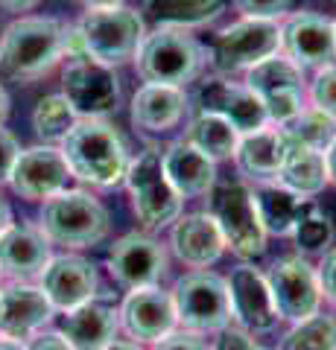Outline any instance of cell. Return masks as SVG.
Returning a JSON list of instances; mask_svg holds the SVG:
<instances>
[{
  "label": "cell",
  "instance_id": "8",
  "mask_svg": "<svg viewBox=\"0 0 336 350\" xmlns=\"http://www.w3.org/2000/svg\"><path fill=\"white\" fill-rule=\"evenodd\" d=\"M126 187L129 196H132V207L138 219L149 231L167 228L181 216V196L170 184L158 149H146L135 161H129Z\"/></svg>",
  "mask_w": 336,
  "mask_h": 350
},
{
  "label": "cell",
  "instance_id": "40",
  "mask_svg": "<svg viewBox=\"0 0 336 350\" xmlns=\"http://www.w3.org/2000/svg\"><path fill=\"white\" fill-rule=\"evenodd\" d=\"M153 350H211L208 345L199 338V333H170L167 338H161V342H155Z\"/></svg>",
  "mask_w": 336,
  "mask_h": 350
},
{
  "label": "cell",
  "instance_id": "22",
  "mask_svg": "<svg viewBox=\"0 0 336 350\" xmlns=\"http://www.w3.org/2000/svg\"><path fill=\"white\" fill-rule=\"evenodd\" d=\"M53 315H56V310L50 306L41 286L9 283L3 289V301H0V336L27 342V338L44 330V324H50Z\"/></svg>",
  "mask_w": 336,
  "mask_h": 350
},
{
  "label": "cell",
  "instance_id": "32",
  "mask_svg": "<svg viewBox=\"0 0 336 350\" xmlns=\"http://www.w3.org/2000/svg\"><path fill=\"white\" fill-rule=\"evenodd\" d=\"M77 120L79 117L70 108V103L64 100V94H50V96H41L36 111H32V129H36V135L44 144H62Z\"/></svg>",
  "mask_w": 336,
  "mask_h": 350
},
{
  "label": "cell",
  "instance_id": "18",
  "mask_svg": "<svg viewBox=\"0 0 336 350\" xmlns=\"http://www.w3.org/2000/svg\"><path fill=\"white\" fill-rule=\"evenodd\" d=\"M59 336L70 350H108L117 342L120 330V310L112 295H96L70 312H62Z\"/></svg>",
  "mask_w": 336,
  "mask_h": 350
},
{
  "label": "cell",
  "instance_id": "4",
  "mask_svg": "<svg viewBox=\"0 0 336 350\" xmlns=\"http://www.w3.org/2000/svg\"><path fill=\"white\" fill-rule=\"evenodd\" d=\"M208 213L214 216L216 228L225 239V248H231L237 257L252 260L266 251V231L257 216L255 193L243 181L216 178L208 193Z\"/></svg>",
  "mask_w": 336,
  "mask_h": 350
},
{
  "label": "cell",
  "instance_id": "34",
  "mask_svg": "<svg viewBox=\"0 0 336 350\" xmlns=\"http://www.w3.org/2000/svg\"><path fill=\"white\" fill-rule=\"evenodd\" d=\"M292 237H296V243L301 251H328L331 243H333V222H331V216L322 211L319 204H307V211L301 213L298 219V225H296V231H292Z\"/></svg>",
  "mask_w": 336,
  "mask_h": 350
},
{
  "label": "cell",
  "instance_id": "30",
  "mask_svg": "<svg viewBox=\"0 0 336 350\" xmlns=\"http://www.w3.org/2000/svg\"><path fill=\"white\" fill-rule=\"evenodd\" d=\"M188 144L193 149H199L205 158L216 161H225V158H234V149H237V140H240V131H237L231 123H225L222 117L216 114H196L188 126Z\"/></svg>",
  "mask_w": 336,
  "mask_h": 350
},
{
  "label": "cell",
  "instance_id": "48",
  "mask_svg": "<svg viewBox=\"0 0 336 350\" xmlns=\"http://www.w3.org/2000/svg\"><path fill=\"white\" fill-rule=\"evenodd\" d=\"M108 350H144V347L135 345V342H114V345L108 347Z\"/></svg>",
  "mask_w": 336,
  "mask_h": 350
},
{
  "label": "cell",
  "instance_id": "37",
  "mask_svg": "<svg viewBox=\"0 0 336 350\" xmlns=\"http://www.w3.org/2000/svg\"><path fill=\"white\" fill-rule=\"evenodd\" d=\"M211 350H266L263 345H257L252 336H248V330H243V327H225V330H220V336H216V342Z\"/></svg>",
  "mask_w": 336,
  "mask_h": 350
},
{
  "label": "cell",
  "instance_id": "11",
  "mask_svg": "<svg viewBox=\"0 0 336 350\" xmlns=\"http://www.w3.org/2000/svg\"><path fill=\"white\" fill-rule=\"evenodd\" d=\"M62 94L79 120L85 117L103 120L120 105V79L108 64L91 56L70 59L62 73Z\"/></svg>",
  "mask_w": 336,
  "mask_h": 350
},
{
  "label": "cell",
  "instance_id": "19",
  "mask_svg": "<svg viewBox=\"0 0 336 350\" xmlns=\"http://www.w3.org/2000/svg\"><path fill=\"white\" fill-rule=\"evenodd\" d=\"M196 111L222 117L225 123H231L240 135H248V131L269 126L266 108L260 105L257 96L248 91L246 85H237L229 79L202 82L196 91Z\"/></svg>",
  "mask_w": 336,
  "mask_h": 350
},
{
  "label": "cell",
  "instance_id": "3",
  "mask_svg": "<svg viewBox=\"0 0 336 350\" xmlns=\"http://www.w3.org/2000/svg\"><path fill=\"white\" fill-rule=\"evenodd\" d=\"M64 56V24L56 18H18L0 38V62L15 79H38Z\"/></svg>",
  "mask_w": 336,
  "mask_h": 350
},
{
  "label": "cell",
  "instance_id": "7",
  "mask_svg": "<svg viewBox=\"0 0 336 350\" xmlns=\"http://www.w3.org/2000/svg\"><path fill=\"white\" fill-rule=\"evenodd\" d=\"M179 324L190 333H220L231 324V295L225 278L208 269L190 271L172 286Z\"/></svg>",
  "mask_w": 336,
  "mask_h": 350
},
{
  "label": "cell",
  "instance_id": "50",
  "mask_svg": "<svg viewBox=\"0 0 336 350\" xmlns=\"http://www.w3.org/2000/svg\"><path fill=\"white\" fill-rule=\"evenodd\" d=\"M333 36H336V21H333Z\"/></svg>",
  "mask_w": 336,
  "mask_h": 350
},
{
  "label": "cell",
  "instance_id": "27",
  "mask_svg": "<svg viewBox=\"0 0 336 350\" xmlns=\"http://www.w3.org/2000/svg\"><path fill=\"white\" fill-rule=\"evenodd\" d=\"M281 155H284V135L272 123L257 131H248V135H240L234 149L237 170L255 181H275Z\"/></svg>",
  "mask_w": 336,
  "mask_h": 350
},
{
  "label": "cell",
  "instance_id": "10",
  "mask_svg": "<svg viewBox=\"0 0 336 350\" xmlns=\"http://www.w3.org/2000/svg\"><path fill=\"white\" fill-rule=\"evenodd\" d=\"M281 50V24L260 18H240L214 38L211 64L216 73L248 70Z\"/></svg>",
  "mask_w": 336,
  "mask_h": 350
},
{
  "label": "cell",
  "instance_id": "21",
  "mask_svg": "<svg viewBox=\"0 0 336 350\" xmlns=\"http://www.w3.org/2000/svg\"><path fill=\"white\" fill-rule=\"evenodd\" d=\"M50 239L41 228L32 225H9L0 234V275L12 283H27L41 278V271L50 262Z\"/></svg>",
  "mask_w": 336,
  "mask_h": 350
},
{
  "label": "cell",
  "instance_id": "41",
  "mask_svg": "<svg viewBox=\"0 0 336 350\" xmlns=\"http://www.w3.org/2000/svg\"><path fill=\"white\" fill-rule=\"evenodd\" d=\"M27 350H70L68 342L59 333H36L32 338H27Z\"/></svg>",
  "mask_w": 336,
  "mask_h": 350
},
{
  "label": "cell",
  "instance_id": "44",
  "mask_svg": "<svg viewBox=\"0 0 336 350\" xmlns=\"http://www.w3.org/2000/svg\"><path fill=\"white\" fill-rule=\"evenodd\" d=\"M9 225H12V211H9V204L0 199V234H3Z\"/></svg>",
  "mask_w": 336,
  "mask_h": 350
},
{
  "label": "cell",
  "instance_id": "45",
  "mask_svg": "<svg viewBox=\"0 0 336 350\" xmlns=\"http://www.w3.org/2000/svg\"><path fill=\"white\" fill-rule=\"evenodd\" d=\"M85 9H100V6H120L123 0H77Z\"/></svg>",
  "mask_w": 336,
  "mask_h": 350
},
{
  "label": "cell",
  "instance_id": "14",
  "mask_svg": "<svg viewBox=\"0 0 336 350\" xmlns=\"http://www.w3.org/2000/svg\"><path fill=\"white\" fill-rule=\"evenodd\" d=\"M73 178L70 167L64 161L62 149L56 146H29L18 155L15 170L9 175L12 190L27 202H47L62 190H68V181Z\"/></svg>",
  "mask_w": 336,
  "mask_h": 350
},
{
  "label": "cell",
  "instance_id": "49",
  "mask_svg": "<svg viewBox=\"0 0 336 350\" xmlns=\"http://www.w3.org/2000/svg\"><path fill=\"white\" fill-rule=\"evenodd\" d=\"M0 301H3V286H0Z\"/></svg>",
  "mask_w": 336,
  "mask_h": 350
},
{
  "label": "cell",
  "instance_id": "15",
  "mask_svg": "<svg viewBox=\"0 0 336 350\" xmlns=\"http://www.w3.org/2000/svg\"><path fill=\"white\" fill-rule=\"evenodd\" d=\"M281 50L284 56L305 68H324L336 59V36L333 21L319 12H296L281 24Z\"/></svg>",
  "mask_w": 336,
  "mask_h": 350
},
{
  "label": "cell",
  "instance_id": "17",
  "mask_svg": "<svg viewBox=\"0 0 336 350\" xmlns=\"http://www.w3.org/2000/svg\"><path fill=\"white\" fill-rule=\"evenodd\" d=\"M41 292L47 295L50 306L56 312H70L82 306L85 301L96 298V289H100V278H96L94 262H88L85 257L77 254H59L50 257V262L41 271Z\"/></svg>",
  "mask_w": 336,
  "mask_h": 350
},
{
  "label": "cell",
  "instance_id": "6",
  "mask_svg": "<svg viewBox=\"0 0 336 350\" xmlns=\"http://www.w3.org/2000/svg\"><path fill=\"white\" fill-rule=\"evenodd\" d=\"M77 29L85 44V53H88L91 59L108 64V68L135 59L140 41L146 36L144 18L123 3L88 9V12L79 18Z\"/></svg>",
  "mask_w": 336,
  "mask_h": 350
},
{
  "label": "cell",
  "instance_id": "26",
  "mask_svg": "<svg viewBox=\"0 0 336 350\" xmlns=\"http://www.w3.org/2000/svg\"><path fill=\"white\" fill-rule=\"evenodd\" d=\"M188 111V96L172 85H144L132 96V123L146 131H170Z\"/></svg>",
  "mask_w": 336,
  "mask_h": 350
},
{
  "label": "cell",
  "instance_id": "29",
  "mask_svg": "<svg viewBox=\"0 0 336 350\" xmlns=\"http://www.w3.org/2000/svg\"><path fill=\"white\" fill-rule=\"evenodd\" d=\"M231 0H146L144 12L155 21L158 27L193 29L205 27L220 18L229 9Z\"/></svg>",
  "mask_w": 336,
  "mask_h": 350
},
{
  "label": "cell",
  "instance_id": "47",
  "mask_svg": "<svg viewBox=\"0 0 336 350\" xmlns=\"http://www.w3.org/2000/svg\"><path fill=\"white\" fill-rule=\"evenodd\" d=\"M6 117H9V96L3 91V85H0V126L6 123Z\"/></svg>",
  "mask_w": 336,
  "mask_h": 350
},
{
  "label": "cell",
  "instance_id": "5",
  "mask_svg": "<svg viewBox=\"0 0 336 350\" xmlns=\"http://www.w3.org/2000/svg\"><path fill=\"white\" fill-rule=\"evenodd\" d=\"M41 231L56 245L91 248L108 234V211L85 190H62L41 207Z\"/></svg>",
  "mask_w": 336,
  "mask_h": 350
},
{
  "label": "cell",
  "instance_id": "13",
  "mask_svg": "<svg viewBox=\"0 0 336 350\" xmlns=\"http://www.w3.org/2000/svg\"><path fill=\"white\" fill-rule=\"evenodd\" d=\"M108 271L129 292L158 286L167 275V251L149 234H126L108 251Z\"/></svg>",
  "mask_w": 336,
  "mask_h": 350
},
{
  "label": "cell",
  "instance_id": "23",
  "mask_svg": "<svg viewBox=\"0 0 336 350\" xmlns=\"http://www.w3.org/2000/svg\"><path fill=\"white\" fill-rule=\"evenodd\" d=\"M170 245L184 266L190 269H208L225 251V239L216 228L211 213H188L172 222Z\"/></svg>",
  "mask_w": 336,
  "mask_h": 350
},
{
  "label": "cell",
  "instance_id": "16",
  "mask_svg": "<svg viewBox=\"0 0 336 350\" xmlns=\"http://www.w3.org/2000/svg\"><path fill=\"white\" fill-rule=\"evenodd\" d=\"M120 327L135 342L155 345L179 327V312L172 304V295L161 286L132 289L120 306Z\"/></svg>",
  "mask_w": 336,
  "mask_h": 350
},
{
  "label": "cell",
  "instance_id": "12",
  "mask_svg": "<svg viewBox=\"0 0 336 350\" xmlns=\"http://www.w3.org/2000/svg\"><path fill=\"white\" fill-rule=\"evenodd\" d=\"M266 283H269V292H272L278 319L305 321L319 312V306H322L319 278H316V269L305 257L292 254V257L275 260L269 266Z\"/></svg>",
  "mask_w": 336,
  "mask_h": 350
},
{
  "label": "cell",
  "instance_id": "20",
  "mask_svg": "<svg viewBox=\"0 0 336 350\" xmlns=\"http://www.w3.org/2000/svg\"><path fill=\"white\" fill-rule=\"evenodd\" d=\"M229 283V295H231V319L252 333H266L278 324V310L269 292L266 275L255 266H237L231 271Z\"/></svg>",
  "mask_w": 336,
  "mask_h": 350
},
{
  "label": "cell",
  "instance_id": "25",
  "mask_svg": "<svg viewBox=\"0 0 336 350\" xmlns=\"http://www.w3.org/2000/svg\"><path fill=\"white\" fill-rule=\"evenodd\" d=\"M284 135V131H281ZM278 184H284L287 190L313 199L328 187V167H324V155L316 149H307L296 144L292 137L284 135V155H281L278 167Z\"/></svg>",
  "mask_w": 336,
  "mask_h": 350
},
{
  "label": "cell",
  "instance_id": "35",
  "mask_svg": "<svg viewBox=\"0 0 336 350\" xmlns=\"http://www.w3.org/2000/svg\"><path fill=\"white\" fill-rule=\"evenodd\" d=\"M307 96H310V105L316 108V111L336 120V62L324 64V68L316 70Z\"/></svg>",
  "mask_w": 336,
  "mask_h": 350
},
{
  "label": "cell",
  "instance_id": "28",
  "mask_svg": "<svg viewBox=\"0 0 336 350\" xmlns=\"http://www.w3.org/2000/svg\"><path fill=\"white\" fill-rule=\"evenodd\" d=\"M252 193H255V204H257L260 222H263V231L275 237H292L310 199L287 190L278 181H260Z\"/></svg>",
  "mask_w": 336,
  "mask_h": 350
},
{
  "label": "cell",
  "instance_id": "1",
  "mask_svg": "<svg viewBox=\"0 0 336 350\" xmlns=\"http://www.w3.org/2000/svg\"><path fill=\"white\" fill-rule=\"evenodd\" d=\"M62 155L68 161L70 175L91 187H117L126 181L129 149L120 131L105 120L85 117L62 140Z\"/></svg>",
  "mask_w": 336,
  "mask_h": 350
},
{
  "label": "cell",
  "instance_id": "42",
  "mask_svg": "<svg viewBox=\"0 0 336 350\" xmlns=\"http://www.w3.org/2000/svg\"><path fill=\"white\" fill-rule=\"evenodd\" d=\"M41 0H0V9H6V12H29Z\"/></svg>",
  "mask_w": 336,
  "mask_h": 350
},
{
  "label": "cell",
  "instance_id": "2",
  "mask_svg": "<svg viewBox=\"0 0 336 350\" xmlns=\"http://www.w3.org/2000/svg\"><path fill=\"white\" fill-rule=\"evenodd\" d=\"M202 64H205L202 44L188 29H176V27H158L155 32H146L135 53L138 76L146 85L181 88L190 79H196Z\"/></svg>",
  "mask_w": 336,
  "mask_h": 350
},
{
  "label": "cell",
  "instance_id": "31",
  "mask_svg": "<svg viewBox=\"0 0 336 350\" xmlns=\"http://www.w3.org/2000/svg\"><path fill=\"white\" fill-rule=\"evenodd\" d=\"M287 137H292L296 144L307 146V149H316V152H328L331 144L336 140V120L316 111V108H301V114H296L289 123L281 126Z\"/></svg>",
  "mask_w": 336,
  "mask_h": 350
},
{
  "label": "cell",
  "instance_id": "9",
  "mask_svg": "<svg viewBox=\"0 0 336 350\" xmlns=\"http://www.w3.org/2000/svg\"><path fill=\"white\" fill-rule=\"evenodd\" d=\"M246 88L260 100V105L266 108L269 123L275 126L289 123L296 114H301V108H307L305 70L298 64H292L287 56H281V53L257 62L255 68H248Z\"/></svg>",
  "mask_w": 336,
  "mask_h": 350
},
{
  "label": "cell",
  "instance_id": "33",
  "mask_svg": "<svg viewBox=\"0 0 336 350\" xmlns=\"http://www.w3.org/2000/svg\"><path fill=\"white\" fill-rule=\"evenodd\" d=\"M278 350H336V319L333 315L316 312L281 338Z\"/></svg>",
  "mask_w": 336,
  "mask_h": 350
},
{
  "label": "cell",
  "instance_id": "39",
  "mask_svg": "<svg viewBox=\"0 0 336 350\" xmlns=\"http://www.w3.org/2000/svg\"><path fill=\"white\" fill-rule=\"evenodd\" d=\"M18 155H21L18 137L0 126V184H9V175H12V170H15Z\"/></svg>",
  "mask_w": 336,
  "mask_h": 350
},
{
  "label": "cell",
  "instance_id": "38",
  "mask_svg": "<svg viewBox=\"0 0 336 350\" xmlns=\"http://www.w3.org/2000/svg\"><path fill=\"white\" fill-rule=\"evenodd\" d=\"M316 278H319L322 298L331 301L336 306V245H331L322 254V262H319V269H316Z\"/></svg>",
  "mask_w": 336,
  "mask_h": 350
},
{
  "label": "cell",
  "instance_id": "46",
  "mask_svg": "<svg viewBox=\"0 0 336 350\" xmlns=\"http://www.w3.org/2000/svg\"><path fill=\"white\" fill-rule=\"evenodd\" d=\"M0 350H27V342H18V338L0 336Z\"/></svg>",
  "mask_w": 336,
  "mask_h": 350
},
{
  "label": "cell",
  "instance_id": "43",
  "mask_svg": "<svg viewBox=\"0 0 336 350\" xmlns=\"http://www.w3.org/2000/svg\"><path fill=\"white\" fill-rule=\"evenodd\" d=\"M324 167H328V184L336 187V140L331 144V149L324 152Z\"/></svg>",
  "mask_w": 336,
  "mask_h": 350
},
{
  "label": "cell",
  "instance_id": "36",
  "mask_svg": "<svg viewBox=\"0 0 336 350\" xmlns=\"http://www.w3.org/2000/svg\"><path fill=\"white\" fill-rule=\"evenodd\" d=\"M292 0H237L243 18H260V21H278L289 12Z\"/></svg>",
  "mask_w": 336,
  "mask_h": 350
},
{
  "label": "cell",
  "instance_id": "24",
  "mask_svg": "<svg viewBox=\"0 0 336 350\" xmlns=\"http://www.w3.org/2000/svg\"><path fill=\"white\" fill-rule=\"evenodd\" d=\"M161 163H164L167 178L181 199L208 196L216 184V163L205 158L199 149H193L188 140H176L167 152H161Z\"/></svg>",
  "mask_w": 336,
  "mask_h": 350
}]
</instances>
